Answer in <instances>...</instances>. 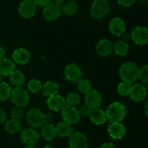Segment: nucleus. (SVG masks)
<instances>
[{"mask_svg": "<svg viewBox=\"0 0 148 148\" xmlns=\"http://www.w3.org/2000/svg\"><path fill=\"white\" fill-rule=\"evenodd\" d=\"M139 70L138 66L134 62H125L120 67L119 76L123 82L132 84L139 78Z\"/></svg>", "mask_w": 148, "mask_h": 148, "instance_id": "f257e3e1", "label": "nucleus"}, {"mask_svg": "<svg viewBox=\"0 0 148 148\" xmlns=\"http://www.w3.org/2000/svg\"><path fill=\"white\" fill-rule=\"evenodd\" d=\"M127 111L125 106L120 102H114L106 110V118L110 123L121 122L125 117Z\"/></svg>", "mask_w": 148, "mask_h": 148, "instance_id": "f03ea898", "label": "nucleus"}, {"mask_svg": "<svg viewBox=\"0 0 148 148\" xmlns=\"http://www.w3.org/2000/svg\"><path fill=\"white\" fill-rule=\"evenodd\" d=\"M110 11V4L108 0H94L90 9L91 16L95 19L105 17Z\"/></svg>", "mask_w": 148, "mask_h": 148, "instance_id": "7ed1b4c3", "label": "nucleus"}, {"mask_svg": "<svg viewBox=\"0 0 148 148\" xmlns=\"http://www.w3.org/2000/svg\"><path fill=\"white\" fill-rule=\"evenodd\" d=\"M10 97H11L12 102L16 106L20 108L27 106L30 100L27 92L22 87H15L14 89L12 90Z\"/></svg>", "mask_w": 148, "mask_h": 148, "instance_id": "20e7f679", "label": "nucleus"}, {"mask_svg": "<svg viewBox=\"0 0 148 148\" xmlns=\"http://www.w3.org/2000/svg\"><path fill=\"white\" fill-rule=\"evenodd\" d=\"M62 12V5L61 3L53 1H50L47 5L45 6L43 14L46 20L51 21L57 19Z\"/></svg>", "mask_w": 148, "mask_h": 148, "instance_id": "39448f33", "label": "nucleus"}, {"mask_svg": "<svg viewBox=\"0 0 148 148\" xmlns=\"http://www.w3.org/2000/svg\"><path fill=\"white\" fill-rule=\"evenodd\" d=\"M26 119L29 125L32 127H42L46 123L45 114L38 108L29 110L26 115Z\"/></svg>", "mask_w": 148, "mask_h": 148, "instance_id": "423d86ee", "label": "nucleus"}, {"mask_svg": "<svg viewBox=\"0 0 148 148\" xmlns=\"http://www.w3.org/2000/svg\"><path fill=\"white\" fill-rule=\"evenodd\" d=\"M64 77L69 82L77 83L81 79H82L83 73L80 67L75 64H69L64 68Z\"/></svg>", "mask_w": 148, "mask_h": 148, "instance_id": "0eeeda50", "label": "nucleus"}, {"mask_svg": "<svg viewBox=\"0 0 148 148\" xmlns=\"http://www.w3.org/2000/svg\"><path fill=\"white\" fill-rule=\"evenodd\" d=\"M62 116L64 121L70 124H77L80 120L78 110L73 106L66 105L62 109Z\"/></svg>", "mask_w": 148, "mask_h": 148, "instance_id": "6e6552de", "label": "nucleus"}, {"mask_svg": "<svg viewBox=\"0 0 148 148\" xmlns=\"http://www.w3.org/2000/svg\"><path fill=\"white\" fill-rule=\"evenodd\" d=\"M20 140L26 145H36L40 140L38 132L33 128H25L22 130Z\"/></svg>", "mask_w": 148, "mask_h": 148, "instance_id": "1a4fd4ad", "label": "nucleus"}, {"mask_svg": "<svg viewBox=\"0 0 148 148\" xmlns=\"http://www.w3.org/2000/svg\"><path fill=\"white\" fill-rule=\"evenodd\" d=\"M131 38L134 43L140 46L146 44L148 42V30L145 27L137 26L132 30Z\"/></svg>", "mask_w": 148, "mask_h": 148, "instance_id": "9d476101", "label": "nucleus"}, {"mask_svg": "<svg viewBox=\"0 0 148 148\" xmlns=\"http://www.w3.org/2000/svg\"><path fill=\"white\" fill-rule=\"evenodd\" d=\"M69 148H88V138L79 132H73L69 136Z\"/></svg>", "mask_w": 148, "mask_h": 148, "instance_id": "9b49d317", "label": "nucleus"}, {"mask_svg": "<svg viewBox=\"0 0 148 148\" xmlns=\"http://www.w3.org/2000/svg\"><path fill=\"white\" fill-rule=\"evenodd\" d=\"M37 6L33 0H24L19 6V13L24 18L32 17L36 13Z\"/></svg>", "mask_w": 148, "mask_h": 148, "instance_id": "f8f14e48", "label": "nucleus"}, {"mask_svg": "<svg viewBox=\"0 0 148 148\" xmlns=\"http://www.w3.org/2000/svg\"><path fill=\"white\" fill-rule=\"evenodd\" d=\"M85 105L88 106L90 109L99 108L102 103V96L97 90H92L85 94Z\"/></svg>", "mask_w": 148, "mask_h": 148, "instance_id": "ddd939ff", "label": "nucleus"}, {"mask_svg": "<svg viewBox=\"0 0 148 148\" xmlns=\"http://www.w3.org/2000/svg\"><path fill=\"white\" fill-rule=\"evenodd\" d=\"M108 132L110 137L114 140H120L126 134V128L120 122L111 123L108 125Z\"/></svg>", "mask_w": 148, "mask_h": 148, "instance_id": "4468645a", "label": "nucleus"}, {"mask_svg": "<svg viewBox=\"0 0 148 148\" xmlns=\"http://www.w3.org/2000/svg\"><path fill=\"white\" fill-rule=\"evenodd\" d=\"M47 105L51 110L54 111H62V108L66 105V101L63 96L56 94L49 97L47 100Z\"/></svg>", "mask_w": 148, "mask_h": 148, "instance_id": "2eb2a0df", "label": "nucleus"}, {"mask_svg": "<svg viewBox=\"0 0 148 148\" xmlns=\"http://www.w3.org/2000/svg\"><path fill=\"white\" fill-rule=\"evenodd\" d=\"M109 30L114 36H120L126 30L125 23L122 19L119 17H115L110 22Z\"/></svg>", "mask_w": 148, "mask_h": 148, "instance_id": "dca6fc26", "label": "nucleus"}, {"mask_svg": "<svg viewBox=\"0 0 148 148\" xmlns=\"http://www.w3.org/2000/svg\"><path fill=\"white\" fill-rule=\"evenodd\" d=\"M146 88L142 84H136L132 86L130 95L133 101L140 102L143 101L146 97Z\"/></svg>", "mask_w": 148, "mask_h": 148, "instance_id": "f3484780", "label": "nucleus"}, {"mask_svg": "<svg viewBox=\"0 0 148 148\" xmlns=\"http://www.w3.org/2000/svg\"><path fill=\"white\" fill-rule=\"evenodd\" d=\"M89 116L90 121L97 125H102L105 124L107 120L105 111L98 108L91 109Z\"/></svg>", "mask_w": 148, "mask_h": 148, "instance_id": "a211bd4d", "label": "nucleus"}, {"mask_svg": "<svg viewBox=\"0 0 148 148\" xmlns=\"http://www.w3.org/2000/svg\"><path fill=\"white\" fill-rule=\"evenodd\" d=\"M12 58L15 63L18 64H25L30 60V53L25 49L20 48L14 51Z\"/></svg>", "mask_w": 148, "mask_h": 148, "instance_id": "6ab92c4d", "label": "nucleus"}, {"mask_svg": "<svg viewBox=\"0 0 148 148\" xmlns=\"http://www.w3.org/2000/svg\"><path fill=\"white\" fill-rule=\"evenodd\" d=\"M113 44L111 40L103 39L96 46V51L101 56H107L111 53L113 51Z\"/></svg>", "mask_w": 148, "mask_h": 148, "instance_id": "aec40b11", "label": "nucleus"}, {"mask_svg": "<svg viewBox=\"0 0 148 148\" xmlns=\"http://www.w3.org/2000/svg\"><path fill=\"white\" fill-rule=\"evenodd\" d=\"M41 134L42 137L47 141H52L57 135L55 127L50 123H45L42 126Z\"/></svg>", "mask_w": 148, "mask_h": 148, "instance_id": "412c9836", "label": "nucleus"}, {"mask_svg": "<svg viewBox=\"0 0 148 148\" xmlns=\"http://www.w3.org/2000/svg\"><path fill=\"white\" fill-rule=\"evenodd\" d=\"M15 69L14 63L12 60L6 58L0 59V75L8 76Z\"/></svg>", "mask_w": 148, "mask_h": 148, "instance_id": "4be33fe9", "label": "nucleus"}, {"mask_svg": "<svg viewBox=\"0 0 148 148\" xmlns=\"http://www.w3.org/2000/svg\"><path fill=\"white\" fill-rule=\"evenodd\" d=\"M23 129V124L19 119H12L6 122L4 125V130L10 134H17L20 132Z\"/></svg>", "mask_w": 148, "mask_h": 148, "instance_id": "5701e85b", "label": "nucleus"}, {"mask_svg": "<svg viewBox=\"0 0 148 148\" xmlns=\"http://www.w3.org/2000/svg\"><path fill=\"white\" fill-rule=\"evenodd\" d=\"M55 129H56V134L62 137H69L74 132L72 124H69L66 121L59 122L56 126Z\"/></svg>", "mask_w": 148, "mask_h": 148, "instance_id": "b1692460", "label": "nucleus"}, {"mask_svg": "<svg viewBox=\"0 0 148 148\" xmlns=\"http://www.w3.org/2000/svg\"><path fill=\"white\" fill-rule=\"evenodd\" d=\"M42 92L45 96L50 97L57 94L59 90V85L56 82L49 81L42 85Z\"/></svg>", "mask_w": 148, "mask_h": 148, "instance_id": "393cba45", "label": "nucleus"}, {"mask_svg": "<svg viewBox=\"0 0 148 148\" xmlns=\"http://www.w3.org/2000/svg\"><path fill=\"white\" fill-rule=\"evenodd\" d=\"M10 82L15 87H22L25 82V77L23 72L19 70H14L10 74Z\"/></svg>", "mask_w": 148, "mask_h": 148, "instance_id": "a878e982", "label": "nucleus"}, {"mask_svg": "<svg viewBox=\"0 0 148 148\" xmlns=\"http://www.w3.org/2000/svg\"><path fill=\"white\" fill-rule=\"evenodd\" d=\"M113 50L114 51V52L117 55H119V56H125L129 52L130 47H129L128 44L125 41L118 40L113 46Z\"/></svg>", "mask_w": 148, "mask_h": 148, "instance_id": "bb28decb", "label": "nucleus"}, {"mask_svg": "<svg viewBox=\"0 0 148 148\" xmlns=\"http://www.w3.org/2000/svg\"><path fill=\"white\" fill-rule=\"evenodd\" d=\"M78 10V5L75 1H69L62 6V12L68 16L75 14Z\"/></svg>", "mask_w": 148, "mask_h": 148, "instance_id": "cd10ccee", "label": "nucleus"}, {"mask_svg": "<svg viewBox=\"0 0 148 148\" xmlns=\"http://www.w3.org/2000/svg\"><path fill=\"white\" fill-rule=\"evenodd\" d=\"M12 89L7 82H0V101H4L8 99L11 95Z\"/></svg>", "mask_w": 148, "mask_h": 148, "instance_id": "c85d7f7f", "label": "nucleus"}, {"mask_svg": "<svg viewBox=\"0 0 148 148\" xmlns=\"http://www.w3.org/2000/svg\"><path fill=\"white\" fill-rule=\"evenodd\" d=\"M78 90L79 92L84 94L88 93L92 90V84L90 81L87 79H81L78 82Z\"/></svg>", "mask_w": 148, "mask_h": 148, "instance_id": "c756f323", "label": "nucleus"}, {"mask_svg": "<svg viewBox=\"0 0 148 148\" xmlns=\"http://www.w3.org/2000/svg\"><path fill=\"white\" fill-rule=\"evenodd\" d=\"M28 90L33 93L39 92L42 89V84L40 81L36 79H32L27 83Z\"/></svg>", "mask_w": 148, "mask_h": 148, "instance_id": "7c9ffc66", "label": "nucleus"}, {"mask_svg": "<svg viewBox=\"0 0 148 148\" xmlns=\"http://www.w3.org/2000/svg\"><path fill=\"white\" fill-rule=\"evenodd\" d=\"M131 88V84L126 82H122L119 84L117 91H118V93L121 96H127V95H130Z\"/></svg>", "mask_w": 148, "mask_h": 148, "instance_id": "2f4dec72", "label": "nucleus"}, {"mask_svg": "<svg viewBox=\"0 0 148 148\" xmlns=\"http://www.w3.org/2000/svg\"><path fill=\"white\" fill-rule=\"evenodd\" d=\"M66 101L68 105L75 106L78 105L80 102V96L77 92H71L66 97Z\"/></svg>", "mask_w": 148, "mask_h": 148, "instance_id": "473e14b6", "label": "nucleus"}, {"mask_svg": "<svg viewBox=\"0 0 148 148\" xmlns=\"http://www.w3.org/2000/svg\"><path fill=\"white\" fill-rule=\"evenodd\" d=\"M139 78L143 84L148 82V66L145 65L139 70Z\"/></svg>", "mask_w": 148, "mask_h": 148, "instance_id": "72a5a7b5", "label": "nucleus"}, {"mask_svg": "<svg viewBox=\"0 0 148 148\" xmlns=\"http://www.w3.org/2000/svg\"><path fill=\"white\" fill-rule=\"evenodd\" d=\"M10 114L12 119H20L22 116H23V110L21 109L20 107L16 106L12 108L11 111H10Z\"/></svg>", "mask_w": 148, "mask_h": 148, "instance_id": "f704fd0d", "label": "nucleus"}, {"mask_svg": "<svg viewBox=\"0 0 148 148\" xmlns=\"http://www.w3.org/2000/svg\"><path fill=\"white\" fill-rule=\"evenodd\" d=\"M91 109L86 105H84L82 106L80 108H79L78 110V112H79V116L82 117H87V116H89V114L90 113Z\"/></svg>", "mask_w": 148, "mask_h": 148, "instance_id": "c9c22d12", "label": "nucleus"}, {"mask_svg": "<svg viewBox=\"0 0 148 148\" xmlns=\"http://www.w3.org/2000/svg\"><path fill=\"white\" fill-rule=\"evenodd\" d=\"M136 0H117L119 4L123 7H130L134 4Z\"/></svg>", "mask_w": 148, "mask_h": 148, "instance_id": "e433bc0d", "label": "nucleus"}, {"mask_svg": "<svg viewBox=\"0 0 148 148\" xmlns=\"http://www.w3.org/2000/svg\"><path fill=\"white\" fill-rule=\"evenodd\" d=\"M33 2L36 4V6H39V7H45L47 5L49 2L50 0H33Z\"/></svg>", "mask_w": 148, "mask_h": 148, "instance_id": "4c0bfd02", "label": "nucleus"}, {"mask_svg": "<svg viewBox=\"0 0 148 148\" xmlns=\"http://www.w3.org/2000/svg\"><path fill=\"white\" fill-rule=\"evenodd\" d=\"M45 119H46V123L51 122L54 119V115L52 113H47L45 114Z\"/></svg>", "mask_w": 148, "mask_h": 148, "instance_id": "58836bf2", "label": "nucleus"}, {"mask_svg": "<svg viewBox=\"0 0 148 148\" xmlns=\"http://www.w3.org/2000/svg\"><path fill=\"white\" fill-rule=\"evenodd\" d=\"M6 119V113L1 108H0V125L4 122Z\"/></svg>", "mask_w": 148, "mask_h": 148, "instance_id": "ea45409f", "label": "nucleus"}, {"mask_svg": "<svg viewBox=\"0 0 148 148\" xmlns=\"http://www.w3.org/2000/svg\"><path fill=\"white\" fill-rule=\"evenodd\" d=\"M121 37V40H123V41H127V40H129V39H130V33H123L120 36Z\"/></svg>", "mask_w": 148, "mask_h": 148, "instance_id": "a19ab883", "label": "nucleus"}, {"mask_svg": "<svg viewBox=\"0 0 148 148\" xmlns=\"http://www.w3.org/2000/svg\"><path fill=\"white\" fill-rule=\"evenodd\" d=\"M100 148H116L114 145L111 143H106L103 144Z\"/></svg>", "mask_w": 148, "mask_h": 148, "instance_id": "79ce46f5", "label": "nucleus"}, {"mask_svg": "<svg viewBox=\"0 0 148 148\" xmlns=\"http://www.w3.org/2000/svg\"><path fill=\"white\" fill-rule=\"evenodd\" d=\"M5 54H6L5 50H4V49L2 47V46H0V59L4 58Z\"/></svg>", "mask_w": 148, "mask_h": 148, "instance_id": "37998d69", "label": "nucleus"}, {"mask_svg": "<svg viewBox=\"0 0 148 148\" xmlns=\"http://www.w3.org/2000/svg\"><path fill=\"white\" fill-rule=\"evenodd\" d=\"M145 114H146V116H147V115H148V113H147V103H146L145 106Z\"/></svg>", "mask_w": 148, "mask_h": 148, "instance_id": "c03bdc74", "label": "nucleus"}, {"mask_svg": "<svg viewBox=\"0 0 148 148\" xmlns=\"http://www.w3.org/2000/svg\"><path fill=\"white\" fill-rule=\"evenodd\" d=\"M25 148H36L35 145H27Z\"/></svg>", "mask_w": 148, "mask_h": 148, "instance_id": "a18cd8bd", "label": "nucleus"}, {"mask_svg": "<svg viewBox=\"0 0 148 148\" xmlns=\"http://www.w3.org/2000/svg\"><path fill=\"white\" fill-rule=\"evenodd\" d=\"M54 1H57V2H59V3H62V2H63V1H64L65 0H54Z\"/></svg>", "mask_w": 148, "mask_h": 148, "instance_id": "49530a36", "label": "nucleus"}, {"mask_svg": "<svg viewBox=\"0 0 148 148\" xmlns=\"http://www.w3.org/2000/svg\"><path fill=\"white\" fill-rule=\"evenodd\" d=\"M1 81H2V75H0V82H1Z\"/></svg>", "mask_w": 148, "mask_h": 148, "instance_id": "de8ad7c7", "label": "nucleus"}, {"mask_svg": "<svg viewBox=\"0 0 148 148\" xmlns=\"http://www.w3.org/2000/svg\"><path fill=\"white\" fill-rule=\"evenodd\" d=\"M43 148H53V147H51V146H46V147H43Z\"/></svg>", "mask_w": 148, "mask_h": 148, "instance_id": "09e8293b", "label": "nucleus"}, {"mask_svg": "<svg viewBox=\"0 0 148 148\" xmlns=\"http://www.w3.org/2000/svg\"><path fill=\"white\" fill-rule=\"evenodd\" d=\"M73 1H75V0H73Z\"/></svg>", "mask_w": 148, "mask_h": 148, "instance_id": "8fccbe9b", "label": "nucleus"}]
</instances>
